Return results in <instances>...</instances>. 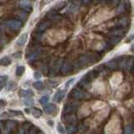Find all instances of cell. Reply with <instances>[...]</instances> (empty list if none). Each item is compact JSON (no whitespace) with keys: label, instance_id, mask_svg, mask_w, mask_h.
<instances>
[{"label":"cell","instance_id":"1","mask_svg":"<svg viewBox=\"0 0 134 134\" xmlns=\"http://www.w3.org/2000/svg\"><path fill=\"white\" fill-rule=\"evenodd\" d=\"M96 60H97V55L95 54H84V55L80 57L76 65L78 67H83V66H86V65L91 64V63H93Z\"/></svg>","mask_w":134,"mask_h":134},{"label":"cell","instance_id":"2","mask_svg":"<svg viewBox=\"0 0 134 134\" xmlns=\"http://www.w3.org/2000/svg\"><path fill=\"white\" fill-rule=\"evenodd\" d=\"M5 25H6V27H8L13 31H19V29H21V28H22L23 23H22V21H20V20L9 19V20H7L5 22Z\"/></svg>","mask_w":134,"mask_h":134},{"label":"cell","instance_id":"3","mask_svg":"<svg viewBox=\"0 0 134 134\" xmlns=\"http://www.w3.org/2000/svg\"><path fill=\"white\" fill-rule=\"evenodd\" d=\"M72 96L76 100H84L90 97L89 95L86 93L85 91H83L82 90L79 89V88H75L72 91Z\"/></svg>","mask_w":134,"mask_h":134},{"label":"cell","instance_id":"4","mask_svg":"<svg viewBox=\"0 0 134 134\" xmlns=\"http://www.w3.org/2000/svg\"><path fill=\"white\" fill-rule=\"evenodd\" d=\"M17 125V121H6L5 124L2 123V128H3V132L4 134H8L12 132V130L14 129Z\"/></svg>","mask_w":134,"mask_h":134},{"label":"cell","instance_id":"5","mask_svg":"<svg viewBox=\"0 0 134 134\" xmlns=\"http://www.w3.org/2000/svg\"><path fill=\"white\" fill-rule=\"evenodd\" d=\"M127 3L128 1L127 0H121L118 5L116 6V14H122L127 9Z\"/></svg>","mask_w":134,"mask_h":134},{"label":"cell","instance_id":"6","mask_svg":"<svg viewBox=\"0 0 134 134\" xmlns=\"http://www.w3.org/2000/svg\"><path fill=\"white\" fill-rule=\"evenodd\" d=\"M77 107L78 105L76 103H69L65 106V108H64V113L65 114H71V113H74L75 111H76L77 109Z\"/></svg>","mask_w":134,"mask_h":134},{"label":"cell","instance_id":"7","mask_svg":"<svg viewBox=\"0 0 134 134\" xmlns=\"http://www.w3.org/2000/svg\"><path fill=\"white\" fill-rule=\"evenodd\" d=\"M40 54H41V50L40 49H36V50H35V51H33L32 53L29 54V55L28 56V60L30 63L35 62L40 58Z\"/></svg>","mask_w":134,"mask_h":134},{"label":"cell","instance_id":"8","mask_svg":"<svg viewBox=\"0 0 134 134\" xmlns=\"http://www.w3.org/2000/svg\"><path fill=\"white\" fill-rule=\"evenodd\" d=\"M44 110L46 113H48V114H54V113L56 112L57 107L55 105L51 104V103H48L44 107Z\"/></svg>","mask_w":134,"mask_h":134},{"label":"cell","instance_id":"9","mask_svg":"<svg viewBox=\"0 0 134 134\" xmlns=\"http://www.w3.org/2000/svg\"><path fill=\"white\" fill-rule=\"evenodd\" d=\"M79 8H80V5L76 3V2H75V3H70L68 6H66V9L65 11L66 12H68V13H71V14H74V13L75 12H77L78 9H79Z\"/></svg>","mask_w":134,"mask_h":134},{"label":"cell","instance_id":"10","mask_svg":"<svg viewBox=\"0 0 134 134\" xmlns=\"http://www.w3.org/2000/svg\"><path fill=\"white\" fill-rule=\"evenodd\" d=\"M71 70H72V65H71L70 63L68 61L65 62L61 68V73L63 75H68L71 72Z\"/></svg>","mask_w":134,"mask_h":134},{"label":"cell","instance_id":"11","mask_svg":"<svg viewBox=\"0 0 134 134\" xmlns=\"http://www.w3.org/2000/svg\"><path fill=\"white\" fill-rule=\"evenodd\" d=\"M128 24H129V19L127 17H121V18L119 19L118 21H117V26L121 29L127 28Z\"/></svg>","mask_w":134,"mask_h":134},{"label":"cell","instance_id":"12","mask_svg":"<svg viewBox=\"0 0 134 134\" xmlns=\"http://www.w3.org/2000/svg\"><path fill=\"white\" fill-rule=\"evenodd\" d=\"M50 26V21H42L37 26V30L39 32H43L46 30Z\"/></svg>","mask_w":134,"mask_h":134},{"label":"cell","instance_id":"13","mask_svg":"<svg viewBox=\"0 0 134 134\" xmlns=\"http://www.w3.org/2000/svg\"><path fill=\"white\" fill-rule=\"evenodd\" d=\"M19 4L25 12L28 13L31 11V3L28 0H22V1L19 2Z\"/></svg>","mask_w":134,"mask_h":134},{"label":"cell","instance_id":"14","mask_svg":"<svg viewBox=\"0 0 134 134\" xmlns=\"http://www.w3.org/2000/svg\"><path fill=\"white\" fill-rule=\"evenodd\" d=\"M27 40H28V34L27 33H24L19 37V39L17 40L16 44H18L19 46H23L27 42Z\"/></svg>","mask_w":134,"mask_h":134},{"label":"cell","instance_id":"15","mask_svg":"<svg viewBox=\"0 0 134 134\" xmlns=\"http://www.w3.org/2000/svg\"><path fill=\"white\" fill-rule=\"evenodd\" d=\"M19 96H22V97H24V98H31L32 96H34V92L31 91V90H22L19 91Z\"/></svg>","mask_w":134,"mask_h":134},{"label":"cell","instance_id":"16","mask_svg":"<svg viewBox=\"0 0 134 134\" xmlns=\"http://www.w3.org/2000/svg\"><path fill=\"white\" fill-rule=\"evenodd\" d=\"M124 30L122 29L118 28V29H115L111 31L110 35H113V36H117V37H121L122 38V36L124 35Z\"/></svg>","mask_w":134,"mask_h":134},{"label":"cell","instance_id":"17","mask_svg":"<svg viewBox=\"0 0 134 134\" xmlns=\"http://www.w3.org/2000/svg\"><path fill=\"white\" fill-rule=\"evenodd\" d=\"M91 79L90 78L89 75H88V74H86L84 75L81 81H80V85L81 86H86L88 84L91 82Z\"/></svg>","mask_w":134,"mask_h":134},{"label":"cell","instance_id":"18","mask_svg":"<svg viewBox=\"0 0 134 134\" xmlns=\"http://www.w3.org/2000/svg\"><path fill=\"white\" fill-rule=\"evenodd\" d=\"M48 19H49V21H57L60 19V15H59L58 13L56 12H49V14H48Z\"/></svg>","mask_w":134,"mask_h":134},{"label":"cell","instance_id":"19","mask_svg":"<svg viewBox=\"0 0 134 134\" xmlns=\"http://www.w3.org/2000/svg\"><path fill=\"white\" fill-rule=\"evenodd\" d=\"M16 15L18 16L20 21H25L27 19V12L24 10H19L16 12Z\"/></svg>","mask_w":134,"mask_h":134},{"label":"cell","instance_id":"20","mask_svg":"<svg viewBox=\"0 0 134 134\" xmlns=\"http://www.w3.org/2000/svg\"><path fill=\"white\" fill-rule=\"evenodd\" d=\"M64 96H65V91H58L55 95H54V100H55V102H60V100L64 98Z\"/></svg>","mask_w":134,"mask_h":134},{"label":"cell","instance_id":"21","mask_svg":"<svg viewBox=\"0 0 134 134\" xmlns=\"http://www.w3.org/2000/svg\"><path fill=\"white\" fill-rule=\"evenodd\" d=\"M77 127L74 125V123H69L66 127V131L69 134H74L76 132Z\"/></svg>","mask_w":134,"mask_h":134},{"label":"cell","instance_id":"22","mask_svg":"<svg viewBox=\"0 0 134 134\" xmlns=\"http://www.w3.org/2000/svg\"><path fill=\"white\" fill-rule=\"evenodd\" d=\"M29 126H30V124H29V122L24 124L22 126V127L19 129V134H28L29 133Z\"/></svg>","mask_w":134,"mask_h":134},{"label":"cell","instance_id":"23","mask_svg":"<svg viewBox=\"0 0 134 134\" xmlns=\"http://www.w3.org/2000/svg\"><path fill=\"white\" fill-rule=\"evenodd\" d=\"M133 65H134V59L132 57L127 58V61H126L125 68L127 69V70H130V69H132V67H133Z\"/></svg>","mask_w":134,"mask_h":134},{"label":"cell","instance_id":"24","mask_svg":"<svg viewBox=\"0 0 134 134\" xmlns=\"http://www.w3.org/2000/svg\"><path fill=\"white\" fill-rule=\"evenodd\" d=\"M107 65L108 67H110L111 69L119 68V67H118V60H117V59H116V60H113L109 61L108 63H107Z\"/></svg>","mask_w":134,"mask_h":134},{"label":"cell","instance_id":"25","mask_svg":"<svg viewBox=\"0 0 134 134\" xmlns=\"http://www.w3.org/2000/svg\"><path fill=\"white\" fill-rule=\"evenodd\" d=\"M121 40V37H117V36H113V35H111L110 36V39H109V42L111 44H116L117 43H119L120 40Z\"/></svg>","mask_w":134,"mask_h":134},{"label":"cell","instance_id":"26","mask_svg":"<svg viewBox=\"0 0 134 134\" xmlns=\"http://www.w3.org/2000/svg\"><path fill=\"white\" fill-rule=\"evenodd\" d=\"M62 60H59L57 61V63L55 64V65H54V73H58L59 71H61V68H62Z\"/></svg>","mask_w":134,"mask_h":134},{"label":"cell","instance_id":"27","mask_svg":"<svg viewBox=\"0 0 134 134\" xmlns=\"http://www.w3.org/2000/svg\"><path fill=\"white\" fill-rule=\"evenodd\" d=\"M32 113H33V115L35 117H36V118H39V117H40L42 116V111L40 110V109L39 108H34L33 109V111H32Z\"/></svg>","mask_w":134,"mask_h":134},{"label":"cell","instance_id":"28","mask_svg":"<svg viewBox=\"0 0 134 134\" xmlns=\"http://www.w3.org/2000/svg\"><path fill=\"white\" fill-rule=\"evenodd\" d=\"M0 64H1V65L7 66L11 64V60L8 57H3L1 59V60H0Z\"/></svg>","mask_w":134,"mask_h":134},{"label":"cell","instance_id":"29","mask_svg":"<svg viewBox=\"0 0 134 134\" xmlns=\"http://www.w3.org/2000/svg\"><path fill=\"white\" fill-rule=\"evenodd\" d=\"M8 75H1L0 76V84H1V89L4 87V86L7 85V81H8Z\"/></svg>","mask_w":134,"mask_h":134},{"label":"cell","instance_id":"30","mask_svg":"<svg viewBox=\"0 0 134 134\" xmlns=\"http://www.w3.org/2000/svg\"><path fill=\"white\" fill-rule=\"evenodd\" d=\"M24 70H25V68H24V66L23 65H19L17 67V69H16V75H18V76H21L24 73Z\"/></svg>","mask_w":134,"mask_h":134},{"label":"cell","instance_id":"31","mask_svg":"<svg viewBox=\"0 0 134 134\" xmlns=\"http://www.w3.org/2000/svg\"><path fill=\"white\" fill-rule=\"evenodd\" d=\"M75 120H76V118L75 117V116L73 115H67L66 117H65V121H67L68 123H74Z\"/></svg>","mask_w":134,"mask_h":134},{"label":"cell","instance_id":"32","mask_svg":"<svg viewBox=\"0 0 134 134\" xmlns=\"http://www.w3.org/2000/svg\"><path fill=\"white\" fill-rule=\"evenodd\" d=\"M43 86H44V84L41 81H35V83H34V87H35V89H37V90L42 89Z\"/></svg>","mask_w":134,"mask_h":134},{"label":"cell","instance_id":"33","mask_svg":"<svg viewBox=\"0 0 134 134\" xmlns=\"http://www.w3.org/2000/svg\"><path fill=\"white\" fill-rule=\"evenodd\" d=\"M49 96H42V97L40 99V104H42V105H45L46 104H48V102H49Z\"/></svg>","mask_w":134,"mask_h":134},{"label":"cell","instance_id":"34","mask_svg":"<svg viewBox=\"0 0 134 134\" xmlns=\"http://www.w3.org/2000/svg\"><path fill=\"white\" fill-rule=\"evenodd\" d=\"M133 128L131 125H127L124 129V134H132Z\"/></svg>","mask_w":134,"mask_h":134},{"label":"cell","instance_id":"35","mask_svg":"<svg viewBox=\"0 0 134 134\" xmlns=\"http://www.w3.org/2000/svg\"><path fill=\"white\" fill-rule=\"evenodd\" d=\"M8 114L11 116H22L23 113L19 111H8Z\"/></svg>","mask_w":134,"mask_h":134},{"label":"cell","instance_id":"36","mask_svg":"<svg viewBox=\"0 0 134 134\" xmlns=\"http://www.w3.org/2000/svg\"><path fill=\"white\" fill-rule=\"evenodd\" d=\"M57 129H58V132H60V134H65V130L64 127H63L60 123H59L57 125Z\"/></svg>","mask_w":134,"mask_h":134},{"label":"cell","instance_id":"37","mask_svg":"<svg viewBox=\"0 0 134 134\" xmlns=\"http://www.w3.org/2000/svg\"><path fill=\"white\" fill-rule=\"evenodd\" d=\"M14 87H15V83H14V82H13V81L8 82V86H7V89H8V91H11V90L14 89Z\"/></svg>","mask_w":134,"mask_h":134},{"label":"cell","instance_id":"38","mask_svg":"<svg viewBox=\"0 0 134 134\" xmlns=\"http://www.w3.org/2000/svg\"><path fill=\"white\" fill-rule=\"evenodd\" d=\"M24 104L26 105V106H28V107L32 106V105L34 104V100L31 98H27L26 100H24Z\"/></svg>","mask_w":134,"mask_h":134},{"label":"cell","instance_id":"39","mask_svg":"<svg viewBox=\"0 0 134 134\" xmlns=\"http://www.w3.org/2000/svg\"><path fill=\"white\" fill-rule=\"evenodd\" d=\"M77 130L79 132H85L86 130V127L84 124H80L79 126H78V127H77Z\"/></svg>","mask_w":134,"mask_h":134},{"label":"cell","instance_id":"40","mask_svg":"<svg viewBox=\"0 0 134 134\" xmlns=\"http://www.w3.org/2000/svg\"><path fill=\"white\" fill-rule=\"evenodd\" d=\"M75 81V79L74 78H72V79H70V80H69L68 81H67L66 83H65V87L66 88V89H68V88L72 85V83Z\"/></svg>","mask_w":134,"mask_h":134},{"label":"cell","instance_id":"41","mask_svg":"<svg viewBox=\"0 0 134 134\" xmlns=\"http://www.w3.org/2000/svg\"><path fill=\"white\" fill-rule=\"evenodd\" d=\"M28 134H37V128L35 127H33L30 128V130L29 131Z\"/></svg>","mask_w":134,"mask_h":134},{"label":"cell","instance_id":"42","mask_svg":"<svg viewBox=\"0 0 134 134\" xmlns=\"http://www.w3.org/2000/svg\"><path fill=\"white\" fill-rule=\"evenodd\" d=\"M110 2L113 6H117L119 4V3L121 2V0H110Z\"/></svg>","mask_w":134,"mask_h":134},{"label":"cell","instance_id":"43","mask_svg":"<svg viewBox=\"0 0 134 134\" xmlns=\"http://www.w3.org/2000/svg\"><path fill=\"white\" fill-rule=\"evenodd\" d=\"M92 1H93V0H81V2L84 4V5H89Z\"/></svg>","mask_w":134,"mask_h":134},{"label":"cell","instance_id":"44","mask_svg":"<svg viewBox=\"0 0 134 134\" xmlns=\"http://www.w3.org/2000/svg\"><path fill=\"white\" fill-rule=\"evenodd\" d=\"M35 79H40L41 78V74L40 72H35Z\"/></svg>","mask_w":134,"mask_h":134},{"label":"cell","instance_id":"45","mask_svg":"<svg viewBox=\"0 0 134 134\" xmlns=\"http://www.w3.org/2000/svg\"><path fill=\"white\" fill-rule=\"evenodd\" d=\"M51 1H52V0H43V3L46 4V3H50Z\"/></svg>","mask_w":134,"mask_h":134},{"label":"cell","instance_id":"46","mask_svg":"<svg viewBox=\"0 0 134 134\" xmlns=\"http://www.w3.org/2000/svg\"><path fill=\"white\" fill-rule=\"evenodd\" d=\"M96 3H102L104 1H106V0H96Z\"/></svg>","mask_w":134,"mask_h":134},{"label":"cell","instance_id":"47","mask_svg":"<svg viewBox=\"0 0 134 134\" xmlns=\"http://www.w3.org/2000/svg\"><path fill=\"white\" fill-rule=\"evenodd\" d=\"M131 50L132 52H134V43H133V44L132 45V47H131Z\"/></svg>","mask_w":134,"mask_h":134},{"label":"cell","instance_id":"48","mask_svg":"<svg viewBox=\"0 0 134 134\" xmlns=\"http://www.w3.org/2000/svg\"><path fill=\"white\" fill-rule=\"evenodd\" d=\"M1 104H2V105H1V107H3L4 106V102H3V100H1Z\"/></svg>","mask_w":134,"mask_h":134},{"label":"cell","instance_id":"49","mask_svg":"<svg viewBox=\"0 0 134 134\" xmlns=\"http://www.w3.org/2000/svg\"><path fill=\"white\" fill-rule=\"evenodd\" d=\"M132 73H133V74H134V65H133V67L132 68Z\"/></svg>","mask_w":134,"mask_h":134},{"label":"cell","instance_id":"50","mask_svg":"<svg viewBox=\"0 0 134 134\" xmlns=\"http://www.w3.org/2000/svg\"><path fill=\"white\" fill-rule=\"evenodd\" d=\"M39 134H44V133L42 132H39Z\"/></svg>","mask_w":134,"mask_h":134}]
</instances>
